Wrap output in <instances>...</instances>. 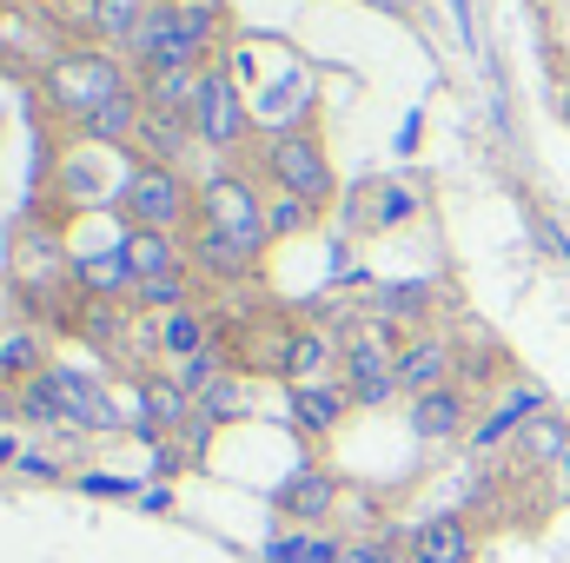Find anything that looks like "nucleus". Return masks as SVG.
<instances>
[{"label": "nucleus", "mask_w": 570, "mask_h": 563, "mask_svg": "<svg viewBox=\"0 0 570 563\" xmlns=\"http://www.w3.org/2000/svg\"><path fill=\"white\" fill-rule=\"evenodd\" d=\"M219 27H226L219 0H153V13H146L140 40H134V60H140V73L199 67V60L213 53Z\"/></svg>", "instance_id": "nucleus-1"}, {"label": "nucleus", "mask_w": 570, "mask_h": 563, "mask_svg": "<svg viewBox=\"0 0 570 563\" xmlns=\"http://www.w3.org/2000/svg\"><path fill=\"white\" fill-rule=\"evenodd\" d=\"M40 93H47V107L60 113V120H94L107 100H120V93H134V80H127V67L107 53V47H67V53H53L47 60V73H40Z\"/></svg>", "instance_id": "nucleus-2"}, {"label": "nucleus", "mask_w": 570, "mask_h": 563, "mask_svg": "<svg viewBox=\"0 0 570 563\" xmlns=\"http://www.w3.org/2000/svg\"><path fill=\"white\" fill-rule=\"evenodd\" d=\"M199 226L219 233V239H233V246L253 253V259H259V246L273 239V233H266V199H259L239 172H213V179L199 186Z\"/></svg>", "instance_id": "nucleus-3"}, {"label": "nucleus", "mask_w": 570, "mask_h": 563, "mask_svg": "<svg viewBox=\"0 0 570 563\" xmlns=\"http://www.w3.org/2000/svg\"><path fill=\"white\" fill-rule=\"evenodd\" d=\"M120 206L134 213V226H153V233H173V226H186L193 213H199V192L186 186V172L179 166H134L127 172V186H120Z\"/></svg>", "instance_id": "nucleus-4"}, {"label": "nucleus", "mask_w": 570, "mask_h": 563, "mask_svg": "<svg viewBox=\"0 0 570 563\" xmlns=\"http://www.w3.org/2000/svg\"><path fill=\"white\" fill-rule=\"evenodd\" d=\"M259 166H266L273 192H298V199H312V206L332 192L325 146H318V134H305V127H279L273 140L259 146Z\"/></svg>", "instance_id": "nucleus-5"}, {"label": "nucleus", "mask_w": 570, "mask_h": 563, "mask_svg": "<svg viewBox=\"0 0 570 563\" xmlns=\"http://www.w3.org/2000/svg\"><path fill=\"white\" fill-rule=\"evenodd\" d=\"M193 134H199V146H213V152H233V146L253 134L246 93L233 87V73H226V67H206L199 100H193Z\"/></svg>", "instance_id": "nucleus-6"}, {"label": "nucleus", "mask_w": 570, "mask_h": 563, "mask_svg": "<svg viewBox=\"0 0 570 563\" xmlns=\"http://www.w3.org/2000/svg\"><path fill=\"white\" fill-rule=\"evenodd\" d=\"M345 392H352V405H392V392H399V352L379 338V332H358V338H345Z\"/></svg>", "instance_id": "nucleus-7"}, {"label": "nucleus", "mask_w": 570, "mask_h": 563, "mask_svg": "<svg viewBox=\"0 0 570 563\" xmlns=\"http://www.w3.org/2000/svg\"><path fill=\"white\" fill-rule=\"evenodd\" d=\"M451 372H458V352H451L444 338L419 332V338L399 345V392H405V398H431V392H444Z\"/></svg>", "instance_id": "nucleus-8"}, {"label": "nucleus", "mask_w": 570, "mask_h": 563, "mask_svg": "<svg viewBox=\"0 0 570 563\" xmlns=\"http://www.w3.org/2000/svg\"><path fill=\"white\" fill-rule=\"evenodd\" d=\"M405 563H478V537H471V524L458 511H438L425 524H412Z\"/></svg>", "instance_id": "nucleus-9"}, {"label": "nucleus", "mask_w": 570, "mask_h": 563, "mask_svg": "<svg viewBox=\"0 0 570 563\" xmlns=\"http://www.w3.org/2000/svg\"><path fill=\"white\" fill-rule=\"evenodd\" d=\"M47 385H53V398H60V412H67V431H114V398H107L87 372L47 365Z\"/></svg>", "instance_id": "nucleus-10"}, {"label": "nucleus", "mask_w": 570, "mask_h": 563, "mask_svg": "<svg viewBox=\"0 0 570 563\" xmlns=\"http://www.w3.org/2000/svg\"><path fill=\"white\" fill-rule=\"evenodd\" d=\"M273 504H279V517H292V524H325L338 511V477L318 471V464H305V471H292L279 491H273Z\"/></svg>", "instance_id": "nucleus-11"}, {"label": "nucleus", "mask_w": 570, "mask_h": 563, "mask_svg": "<svg viewBox=\"0 0 570 563\" xmlns=\"http://www.w3.org/2000/svg\"><path fill=\"white\" fill-rule=\"evenodd\" d=\"M140 127H146V100H140V87H134V93L107 100L94 120H80L73 134H80L87 146H114V152H127V146H140Z\"/></svg>", "instance_id": "nucleus-12"}, {"label": "nucleus", "mask_w": 570, "mask_h": 563, "mask_svg": "<svg viewBox=\"0 0 570 563\" xmlns=\"http://www.w3.org/2000/svg\"><path fill=\"white\" fill-rule=\"evenodd\" d=\"M146 13H153V0H87V27H94V40H100L107 53H114V47L134 53Z\"/></svg>", "instance_id": "nucleus-13"}, {"label": "nucleus", "mask_w": 570, "mask_h": 563, "mask_svg": "<svg viewBox=\"0 0 570 563\" xmlns=\"http://www.w3.org/2000/svg\"><path fill=\"white\" fill-rule=\"evenodd\" d=\"M120 253H127V266H134V279H166V273H186V259H179V246H173V233H153V226H127V239H120Z\"/></svg>", "instance_id": "nucleus-14"}, {"label": "nucleus", "mask_w": 570, "mask_h": 563, "mask_svg": "<svg viewBox=\"0 0 570 563\" xmlns=\"http://www.w3.org/2000/svg\"><path fill=\"white\" fill-rule=\"evenodd\" d=\"M345 405H352V392H345V385H292V418H298V431H305V437L338 431Z\"/></svg>", "instance_id": "nucleus-15"}, {"label": "nucleus", "mask_w": 570, "mask_h": 563, "mask_svg": "<svg viewBox=\"0 0 570 563\" xmlns=\"http://www.w3.org/2000/svg\"><path fill=\"white\" fill-rule=\"evenodd\" d=\"M464 392L458 385H444V392H431V398H412V431L425 437V444H451L458 431H464Z\"/></svg>", "instance_id": "nucleus-16"}, {"label": "nucleus", "mask_w": 570, "mask_h": 563, "mask_svg": "<svg viewBox=\"0 0 570 563\" xmlns=\"http://www.w3.org/2000/svg\"><path fill=\"white\" fill-rule=\"evenodd\" d=\"M199 80H206V67H166V73H140V100H146V107H159V113H193Z\"/></svg>", "instance_id": "nucleus-17"}, {"label": "nucleus", "mask_w": 570, "mask_h": 563, "mask_svg": "<svg viewBox=\"0 0 570 563\" xmlns=\"http://www.w3.org/2000/svg\"><path fill=\"white\" fill-rule=\"evenodd\" d=\"M325 372H332V338H325V332H285L279 378H292V385H318Z\"/></svg>", "instance_id": "nucleus-18"}, {"label": "nucleus", "mask_w": 570, "mask_h": 563, "mask_svg": "<svg viewBox=\"0 0 570 563\" xmlns=\"http://www.w3.org/2000/svg\"><path fill=\"white\" fill-rule=\"evenodd\" d=\"M186 140H199V134H193V113H159V107H146V127H140L146 166L179 159V152H186Z\"/></svg>", "instance_id": "nucleus-19"}, {"label": "nucleus", "mask_w": 570, "mask_h": 563, "mask_svg": "<svg viewBox=\"0 0 570 563\" xmlns=\"http://www.w3.org/2000/svg\"><path fill=\"white\" fill-rule=\"evenodd\" d=\"M53 358H47V345H40V332H7L0 338V385H33L40 372H47Z\"/></svg>", "instance_id": "nucleus-20"}, {"label": "nucleus", "mask_w": 570, "mask_h": 563, "mask_svg": "<svg viewBox=\"0 0 570 563\" xmlns=\"http://www.w3.org/2000/svg\"><path fill=\"white\" fill-rule=\"evenodd\" d=\"M73 279L87 285L94 298H127V292H140V279H134V266H127V253H120V246H114V253L80 259V266H73Z\"/></svg>", "instance_id": "nucleus-21"}, {"label": "nucleus", "mask_w": 570, "mask_h": 563, "mask_svg": "<svg viewBox=\"0 0 570 563\" xmlns=\"http://www.w3.org/2000/svg\"><path fill=\"white\" fill-rule=\"evenodd\" d=\"M186 266H199V273H213V279H239V273L253 266V253H239L233 239H219V233L193 226V253H186Z\"/></svg>", "instance_id": "nucleus-22"}, {"label": "nucleus", "mask_w": 570, "mask_h": 563, "mask_svg": "<svg viewBox=\"0 0 570 563\" xmlns=\"http://www.w3.org/2000/svg\"><path fill=\"white\" fill-rule=\"evenodd\" d=\"M159 352L179 365V358H193V352H206V325H199V312L193 305H179V312H166L159 318Z\"/></svg>", "instance_id": "nucleus-23"}, {"label": "nucleus", "mask_w": 570, "mask_h": 563, "mask_svg": "<svg viewBox=\"0 0 570 563\" xmlns=\"http://www.w3.org/2000/svg\"><path fill=\"white\" fill-rule=\"evenodd\" d=\"M538 405H544L538 392H511V398H504V412H491V418L478 424V437H471V444H478V451H491V444H504V437L518 431V418H538Z\"/></svg>", "instance_id": "nucleus-24"}, {"label": "nucleus", "mask_w": 570, "mask_h": 563, "mask_svg": "<svg viewBox=\"0 0 570 563\" xmlns=\"http://www.w3.org/2000/svg\"><path fill=\"white\" fill-rule=\"evenodd\" d=\"M173 378H179V392H186V398L199 405V398H206V392H213V385L226 378V358H219V352L206 345V352H193V358H179V365H173Z\"/></svg>", "instance_id": "nucleus-25"}, {"label": "nucleus", "mask_w": 570, "mask_h": 563, "mask_svg": "<svg viewBox=\"0 0 570 563\" xmlns=\"http://www.w3.org/2000/svg\"><path fill=\"white\" fill-rule=\"evenodd\" d=\"M199 418L213 424V431H219V424H233V418H246V385L226 372V378H219V385L199 398Z\"/></svg>", "instance_id": "nucleus-26"}, {"label": "nucleus", "mask_w": 570, "mask_h": 563, "mask_svg": "<svg viewBox=\"0 0 570 563\" xmlns=\"http://www.w3.org/2000/svg\"><path fill=\"white\" fill-rule=\"evenodd\" d=\"M13 398H20V418H27V424H53V431H67V412H60V398H53L47 372H40L33 385H20Z\"/></svg>", "instance_id": "nucleus-27"}, {"label": "nucleus", "mask_w": 570, "mask_h": 563, "mask_svg": "<svg viewBox=\"0 0 570 563\" xmlns=\"http://www.w3.org/2000/svg\"><path fill=\"white\" fill-rule=\"evenodd\" d=\"M312 226V199H298V192H273L266 199V233L285 239V233H305Z\"/></svg>", "instance_id": "nucleus-28"}, {"label": "nucleus", "mask_w": 570, "mask_h": 563, "mask_svg": "<svg viewBox=\"0 0 570 563\" xmlns=\"http://www.w3.org/2000/svg\"><path fill=\"white\" fill-rule=\"evenodd\" d=\"M134 298H140L146 312H159V318H166V312H179V305H186V273H166V279H146L140 292H134Z\"/></svg>", "instance_id": "nucleus-29"}, {"label": "nucleus", "mask_w": 570, "mask_h": 563, "mask_svg": "<svg viewBox=\"0 0 570 563\" xmlns=\"http://www.w3.org/2000/svg\"><path fill=\"white\" fill-rule=\"evenodd\" d=\"M431 312V285H399L385 292V318H425Z\"/></svg>", "instance_id": "nucleus-30"}, {"label": "nucleus", "mask_w": 570, "mask_h": 563, "mask_svg": "<svg viewBox=\"0 0 570 563\" xmlns=\"http://www.w3.org/2000/svg\"><path fill=\"white\" fill-rule=\"evenodd\" d=\"M412 192L405 186H379V226H399V219H412Z\"/></svg>", "instance_id": "nucleus-31"}, {"label": "nucleus", "mask_w": 570, "mask_h": 563, "mask_svg": "<svg viewBox=\"0 0 570 563\" xmlns=\"http://www.w3.org/2000/svg\"><path fill=\"white\" fill-rule=\"evenodd\" d=\"M80 491H87V497H140V484H134V477H107V471H87V477H80Z\"/></svg>", "instance_id": "nucleus-32"}, {"label": "nucleus", "mask_w": 570, "mask_h": 563, "mask_svg": "<svg viewBox=\"0 0 570 563\" xmlns=\"http://www.w3.org/2000/svg\"><path fill=\"white\" fill-rule=\"evenodd\" d=\"M345 563H405V551H392L385 537H358V544H345Z\"/></svg>", "instance_id": "nucleus-33"}, {"label": "nucleus", "mask_w": 570, "mask_h": 563, "mask_svg": "<svg viewBox=\"0 0 570 563\" xmlns=\"http://www.w3.org/2000/svg\"><path fill=\"white\" fill-rule=\"evenodd\" d=\"M305 544H312L305 531H285V537H273V544H266V563H305Z\"/></svg>", "instance_id": "nucleus-34"}, {"label": "nucleus", "mask_w": 570, "mask_h": 563, "mask_svg": "<svg viewBox=\"0 0 570 563\" xmlns=\"http://www.w3.org/2000/svg\"><path fill=\"white\" fill-rule=\"evenodd\" d=\"M305 563H345V544L338 537H312L305 544Z\"/></svg>", "instance_id": "nucleus-35"}, {"label": "nucleus", "mask_w": 570, "mask_h": 563, "mask_svg": "<svg viewBox=\"0 0 570 563\" xmlns=\"http://www.w3.org/2000/svg\"><path fill=\"white\" fill-rule=\"evenodd\" d=\"M13 471H20V477H60V471H53V457H40V451H20V464H13Z\"/></svg>", "instance_id": "nucleus-36"}, {"label": "nucleus", "mask_w": 570, "mask_h": 563, "mask_svg": "<svg viewBox=\"0 0 570 563\" xmlns=\"http://www.w3.org/2000/svg\"><path fill=\"white\" fill-rule=\"evenodd\" d=\"M166 504H173V491H166V484H153V491H140V511H166Z\"/></svg>", "instance_id": "nucleus-37"}, {"label": "nucleus", "mask_w": 570, "mask_h": 563, "mask_svg": "<svg viewBox=\"0 0 570 563\" xmlns=\"http://www.w3.org/2000/svg\"><path fill=\"white\" fill-rule=\"evenodd\" d=\"M20 418V398H13V385H0V424Z\"/></svg>", "instance_id": "nucleus-38"}, {"label": "nucleus", "mask_w": 570, "mask_h": 563, "mask_svg": "<svg viewBox=\"0 0 570 563\" xmlns=\"http://www.w3.org/2000/svg\"><path fill=\"white\" fill-rule=\"evenodd\" d=\"M0 464H20V444H13L7 431H0Z\"/></svg>", "instance_id": "nucleus-39"}, {"label": "nucleus", "mask_w": 570, "mask_h": 563, "mask_svg": "<svg viewBox=\"0 0 570 563\" xmlns=\"http://www.w3.org/2000/svg\"><path fill=\"white\" fill-rule=\"evenodd\" d=\"M13 7H40V13H47V7H60V0H13Z\"/></svg>", "instance_id": "nucleus-40"}, {"label": "nucleus", "mask_w": 570, "mask_h": 563, "mask_svg": "<svg viewBox=\"0 0 570 563\" xmlns=\"http://www.w3.org/2000/svg\"><path fill=\"white\" fill-rule=\"evenodd\" d=\"M558 107H564V120H570V87H564V93H558Z\"/></svg>", "instance_id": "nucleus-41"}, {"label": "nucleus", "mask_w": 570, "mask_h": 563, "mask_svg": "<svg viewBox=\"0 0 570 563\" xmlns=\"http://www.w3.org/2000/svg\"><path fill=\"white\" fill-rule=\"evenodd\" d=\"M564 471H570V464H564Z\"/></svg>", "instance_id": "nucleus-42"}]
</instances>
